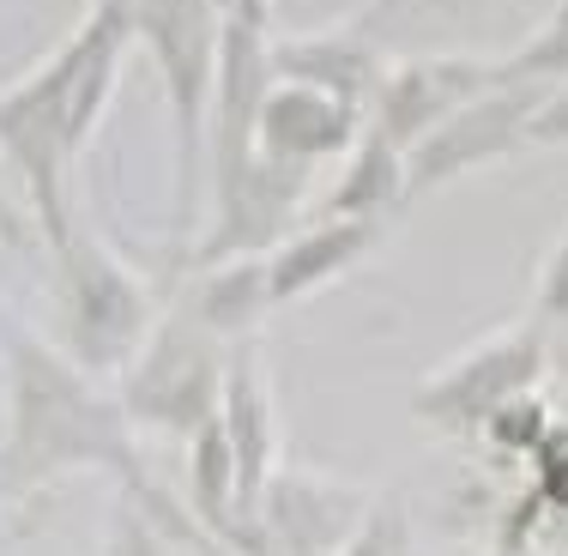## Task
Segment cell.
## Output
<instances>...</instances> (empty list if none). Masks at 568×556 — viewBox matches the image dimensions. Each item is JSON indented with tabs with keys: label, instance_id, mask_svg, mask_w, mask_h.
Instances as JSON below:
<instances>
[{
	"label": "cell",
	"instance_id": "1",
	"mask_svg": "<svg viewBox=\"0 0 568 556\" xmlns=\"http://www.w3.org/2000/svg\"><path fill=\"white\" fill-rule=\"evenodd\" d=\"M67 472H110L133 496L158 478L140 459L133 424L98 375L37 333H7V442H0V502L31 496Z\"/></svg>",
	"mask_w": 568,
	"mask_h": 556
},
{
	"label": "cell",
	"instance_id": "2",
	"mask_svg": "<svg viewBox=\"0 0 568 556\" xmlns=\"http://www.w3.org/2000/svg\"><path fill=\"white\" fill-rule=\"evenodd\" d=\"M121 24H128V7L110 0L98 12L85 37H79L67 55L49 67L37 85H24L19 98L0 103V133H7L12 158L24 164L37 188V206H43V224L61 236V200H55V175H61V158L73 152V140L91 128L103 91H110V67H115V49H121Z\"/></svg>",
	"mask_w": 568,
	"mask_h": 556
},
{
	"label": "cell",
	"instance_id": "3",
	"mask_svg": "<svg viewBox=\"0 0 568 556\" xmlns=\"http://www.w3.org/2000/svg\"><path fill=\"white\" fill-rule=\"evenodd\" d=\"M224 375H230V345L212 327H200L187 309H175L145 333L133 363L115 375L121 382L115 400L133 429L194 442L224 405Z\"/></svg>",
	"mask_w": 568,
	"mask_h": 556
},
{
	"label": "cell",
	"instance_id": "4",
	"mask_svg": "<svg viewBox=\"0 0 568 556\" xmlns=\"http://www.w3.org/2000/svg\"><path fill=\"white\" fill-rule=\"evenodd\" d=\"M550 375V333L538 321L503 327L490 338H478L471 351L448 357L436 375L412 387V417L429 429H454V436H478L503 405L538 393V382Z\"/></svg>",
	"mask_w": 568,
	"mask_h": 556
},
{
	"label": "cell",
	"instance_id": "5",
	"mask_svg": "<svg viewBox=\"0 0 568 556\" xmlns=\"http://www.w3.org/2000/svg\"><path fill=\"white\" fill-rule=\"evenodd\" d=\"M61 249V309H67V357L79 370L121 375L133 363V351L145 345V333L158 327L145 291L121 273V261L98 249V242H79V236H55Z\"/></svg>",
	"mask_w": 568,
	"mask_h": 556
},
{
	"label": "cell",
	"instance_id": "6",
	"mask_svg": "<svg viewBox=\"0 0 568 556\" xmlns=\"http://www.w3.org/2000/svg\"><path fill=\"white\" fill-rule=\"evenodd\" d=\"M369 508L375 491H363V484L327 478L308 466H278L248 514L242 556H339Z\"/></svg>",
	"mask_w": 568,
	"mask_h": 556
},
{
	"label": "cell",
	"instance_id": "7",
	"mask_svg": "<svg viewBox=\"0 0 568 556\" xmlns=\"http://www.w3.org/2000/svg\"><path fill=\"white\" fill-rule=\"evenodd\" d=\"M538 115L532 91H490V98H471L466 110H454L442 128H429L424 140L412 145V188H436L448 175L484 164V158L508 152Z\"/></svg>",
	"mask_w": 568,
	"mask_h": 556
},
{
	"label": "cell",
	"instance_id": "8",
	"mask_svg": "<svg viewBox=\"0 0 568 556\" xmlns=\"http://www.w3.org/2000/svg\"><path fill=\"white\" fill-rule=\"evenodd\" d=\"M224 442L236 454V484H242V508L254 514L266 478L278 472V405H273V382L266 363L248 345L230 351V375H224V405H219Z\"/></svg>",
	"mask_w": 568,
	"mask_h": 556
},
{
	"label": "cell",
	"instance_id": "9",
	"mask_svg": "<svg viewBox=\"0 0 568 556\" xmlns=\"http://www.w3.org/2000/svg\"><path fill=\"white\" fill-rule=\"evenodd\" d=\"M254 133H261L273 164L296 170V164H315V158L339 152L345 133H351V110L315 85H291V91H273L261 103V128Z\"/></svg>",
	"mask_w": 568,
	"mask_h": 556
},
{
	"label": "cell",
	"instance_id": "10",
	"mask_svg": "<svg viewBox=\"0 0 568 556\" xmlns=\"http://www.w3.org/2000/svg\"><path fill=\"white\" fill-rule=\"evenodd\" d=\"M375 249V219H327L315 230H303L296 242H284V249L266 261V279H273V303H296V296L321 291V284H333L345 273V266H357L363 254Z\"/></svg>",
	"mask_w": 568,
	"mask_h": 556
},
{
	"label": "cell",
	"instance_id": "11",
	"mask_svg": "<svg viewBox=\"0 0 568 556\" xmlns=\"http://www.w3.org/2000/svg\"><path fill=\"white\" fill-rule=\"evenodd\" d=\"M484 85V67H405L382 98V140L417 145L454 110H466Z\"/></svg>",
	"mask_w": 568,
	"mask_h": 556
},
{
	"label": "cell",
	"instance_id": "12",
	"mask_svg": "<svg viewBox=\"0 0 568 556\" xmlns=\"http://www.w3.org/2000/svg\"><path fill=\"white\" fill-rule=\"evenodd\" d=\"M187 508H194V520L219 545H230V550L248 545V508H242V484H236V454H230L219 417L187 442Z\"/></svg>",
	"mask_w": 568,
	"mask_h": 556
},
{
	"label": "cell",
	"instance_id": "13",
	"mask_svg": "<svg viewBox=\"0 0 568 556\" xmlns=\"http://www.w3.org/2000/svg\"><path fill=\"white\" fill-rule=\"evenodd\" d=\"M273 279H266V261H230L219 266V273L200 279L194 303H187V315L200 321V327H212L230 345V338H248L254 327H261L266 315H273Z\"/></svg>",
	"mask_w": 568,
	"mask_h": 556
},
{
	"label": "cell",
	"instance_id": "14",
	"mask_svg": "<svg viewBox=\"0 0 568 556\" xmlns=\"http://www.w3.org/2000/svg\"><path fill=\"white\" fill-rule=\"evenodd\" d=\"M219 538L200 526H170L152 520L145 508H133L128 496H115L110 526H103V556H212Z\"/></svg>",
	"mask_w": 568,
	"mask_h": 556
},
{
	"label": "cell",
	"instance_id": "15",
	"mask_svg": "<svg viewBox=\"0 0 568 556\" xmlns=\"http://www.w3.org/2000/svg\"><path fill=\"white\" fill-rule=\"evenodd\" d=\"M339 556H424L417 545V526L405 514L399 496H375V508L363 514V526L351 533V545Z\"/></svg>",
	"mask_w": 568,
	"mask_h": 556
},
{
	"label": "cell",
	"instance_id": "16",
	"mask_svg": "<svg viewBox=\"0 0 568 556\" xmlns=\"http://www.w3.org/2000/svg\"><path fill=\"white\" fill-rule=\"evenodd\" d=\"M550 424H557V412H550L538 393H526V400H514V405H503V412L490 417V424L478 429L484 442L496 447V454H508V459H532L538 454V442L550 436Z\"/></svg>",
	"mask_w": 568,
	"mask_h": 556
},
{
	"label": "cell",
	"instance_id": "17",
	"mask_svg": "<svg viewBox=\"0 0 568 556\" xmlns=\"http://www.w3.org/2000/svg\"><path fill=\"white\" fill-rule=\"evenodd\" d=\"M526 466H532V491L526 496L538 502V514H545L550 526L568 520V417L550 424V436L538 442V454L526 459Z\"/></svg>",
	"mask_w": 568,
	"mask_h": 556
},
{
	"label": "cell",
	"instance_id": "18",
	"mask_svg": "<svg viewBox=\"0 0 568 556\" xmlns=\"http://www.w3.org/2000/svg\"><path fill=\"white\" fill-rule=\"evenodd\" d=\"M545 73H568V7L532 37V43L520 49V55L503 67L508 85H514V79H545Z\"/></svg>",
	"mask_w": 568,
	"mask_h": 556
},
{
	"label": "cell",
	"instance_id": "19",
	"mask_svg": "<svg viewBox=\"0 0 568 556\" xmlns=\"http://www.w3.org/2000/svg\"><path fill=\"white\" fill-rule=\"evenodd\" d=\"M532 321H538L545 333H562V327H568V236L557 242V254L545 261V273H538Z\"/></svg>",
	"mask_w": 568,
	"mask_h": 556
},
{
	"label": "cell",
	"instance_id": "20",
	"mask_svg": "<svg viewBox=\"0 0 568 556\" xmlns=\"http://www.w3.org/2000/svg\"><path fill=\"white\" fill-rule=\"evenodd\" d=\"M532 140H568V91L562 98H550V103H538V115H532Z\"/></svg>",
	"mask_w": 568,
	"mask_h": 556
},
{
	"label": "cell",
	"instance_id": "21",
	"mask_svg": "<svg viewBox=\"0 0 568 556\" xmlns=\"http://www.w3.org/2000/svg\"><path fill=\"white\" fill-rule=\"evenodd\" d=\"M550 375L568 387V327L562 333H550Z\"/></svg>",
	"mask_w": 568,
	"mask_h": 556
},
{
	"label": "cell",
	"instance_id": "22",
	"mask_svg": "<svg viewBox=\"0 0 568 556\" xmlns=\"http://www.w3.org/2000/svg\"><path fill=\"white\" fill-rule=\"evenodd\" d=\"M532 556H568V520H557V538H550V545H538Z\"/></svg>",
	"mask_w": 568,
	"mask_h": 556
},
{
	"label": "cell",
	"instance_id": "23",
	"mask_svg": "<svg viewBox=\"0 0 568 556\" xmlns=\"http://www.w3.org/2000/svg\"><path fill=\"white\" fill-rule=\"evenodd\" d=\"M212 556H242V550H230V545H219V550H212Z\"/></svg>",
	"mask_w": 568,
	"mask_h": 556
},
{
	"label": "cell",
	"instance_id": "24",
	"mask_svg": "<svg viewBox=\"0 0 568 556\" xmlns=\"http://www.w3.org/2000/svg\"><path fill=\"white\" fill-rule=\"evenodd\" d=\"M496 556H532V550H496Z\"/></svg>",
	"mask_w": 568,
	"mask_h": 556
}]
</instances>
